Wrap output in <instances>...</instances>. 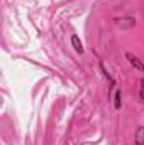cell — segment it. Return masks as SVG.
<instances>
[{"instance_id": "7a4b0ae2", "label": "cell", "mask_w": 144, "mask_h": 145, "mask_svg": "<svg viewBox=\"0 0 144 145\" xmlns=\"http://www.w3.org/2000/svg\"><path fill=\"white\" fill-rule=\"evenodd\" d=\"M127 57L131 59V63H132V64H134V66H136L137 69H141V71H144V64H143V63H139V61H137V59H136L134 56H131V54H127Z\"/></svg>"}, {"instance_id": "3957f363", "label": "cell", "mask_w": 144, "mask_h": 145, "mask_svg": "<svg viewBox=\"0 0 144 145\" xmlns=\"http://www.w3.org/2000/svg\"><path fill=\"white\" fill-rule=\"evenodd\" d=\"M141 98L144 100V79H143V83H141Z\"/></svg>"}, {"instance_id": "6da1fadb", "label": "cell", "mask_w": 144, "mask_h": 145, "mask_svg": "<svg viewBox=\"0 0 144 145\" xmlns=\"http://www.w3.org/2000/svg\"><path fill=\"white\" fill-rule=\"evenodd\" d=\"M71 42H73V46H75V49L78 51V52H83V46H81V42H80V39L76 36H73L71 37Z\"/></svg>"}]
</instances>
